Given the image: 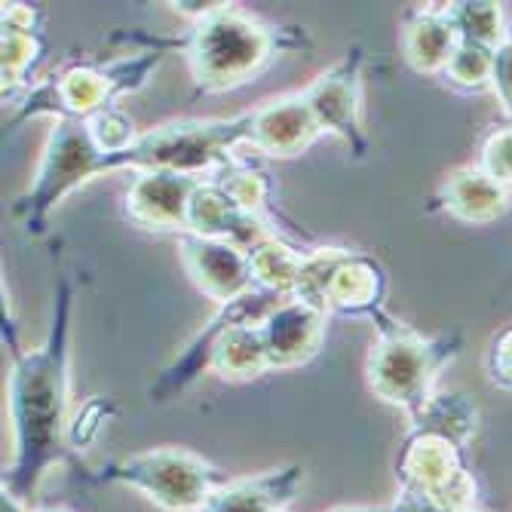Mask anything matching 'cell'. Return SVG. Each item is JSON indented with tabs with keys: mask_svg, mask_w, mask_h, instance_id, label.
<instances>
[{
	"mask_svg": "<svg viewBox=\"0 0 512 512\" xmlns=\"http://www.w3.org/2000/svg\"><path fill=\"white\" fill-rule=\"evenodd\" d=\"M71 313L74 279L62 276L50 329L37 347H22L13 322L4 313V341L10 350L7 417H10V463L0 491L34 506L46 476L65 460L71 424Z\"/></svg>",
	"mask_w": 512,
	"mask_h": 512,
	"instance_id": "cell-1",
	"label": "cell"
},
{
	"mask_svg": "<svg viewBox=\"0 0 512 512\" xmlns=\"http://www.w3.org/2000/svg\"><path fill=\"white\" fill-rule=\"evenodd\" d=\"M117 40H132L151 50H178L188 59L191 80L197 92L218 96V92L240 89L267 71L279 56L298 50L304 31L273 25L261 16L246 13L237 4L191 22V28L178 37H148V34H120Z\"/></svg>",
	"mask_w": 512,
	"mask_h": 512,
	"instance_id": "cell-2",
	"label": "cell"
},
{
	"mask_svg": "<svg viewBox=\"0 0 512 512\" xmlns=\"http://www.w3.org/2000/svg\"><path fill=\"white\" fill-rule=\"evenodd\" d=\"M371 322H375V341L365 359L368 387L381 402L414 417L439 393L436 384L442 368L457 359L463 338L457 332L424 335L390 310L378 313Z\"/></svg>",
	"mask_w": 512,
	"mask_h": 512,
	"instance_id": "cell-3",
	"label": "cell"
},
{
	"mask_svg": "<svg viewBox=\"0 0 512 512\" xmlns=\"http://www.w3.org/2000/svg\"><path fill=\"white\" fill-rule=\"evenodd\" d=\"M163 53L142 46L138 53L111 59V62H71L59 68L53 77L34 80V86L13 105L16 117L10 126H19L31 117L53 120H83L89 123L108 108H117V99L148 83V77L160 68Z\"/></svg>",
	"mask_w": 512,
	"mask_h": 512,
	"instance_id": "cell-4",
	"label": "cell"
},
{
	"mask_svg": "<svg viewBox=\"0 0 512 512\" xmlns=\"http://www.w3.org/2000/svg\"><path fill=\"white\" fill-rule=\"evenodd\" d=\"M252 129V111L234 117H175L138 135V142L108 160V172H181L191 178H212L230 160L237 148H246Z\"/></svg>",
	"mask_w": 512,
	"mask_h": 512,
	"instance_id": "cell-5",
	"label": "cell"
},
{
	"mask_svg": "<svg viewBox=\"0 0 512 512\" xmlns=\"http://www.w3.org/2000/svg\"><path fill=\"white\" fill-rule=\"evenodd\" d=\"M96 485H120L138 491L166 512H200V506L227 482V476L206 457L188 448H148L114 457L89 473Z\"/></svg>",
	"mask_w": 512,
	"mask_h": 512,
	"instance_id": "cell-6",
	"label": "cell"
},
{
	"mask_svg": "<svg viewBox=\"0 0 512 512\" xmlns=\"http://www.w3.org/2000/svg\"><path fill=\"white\" fill-rule=\"evenodd\" d=\"M99 175H108V157L92 138L89 123L56 120L28 191L13 203V218L31 237H40L50 224V215Z\"/></svg>",
	"mask_w": 512,
	"mask_h": 512,
	"instance_id": "cell-7",
	"label": "cell"
},
{
	"mask_svg": "<svg viewBox=\"0 0 512 512\" xmlns=\"http://www.w3.org/2000/svg\"><path fill=\"white\" fill-rule=\"evenodd\" d=\"M396 482L399 494L421 497L442 512L476 509L479 482L467 463V448L436 430L408 427L396 457Z\"/></svg>",
	"mask_w": 512,
	"mask_h": 512,
	"instance_id": "cell-8",
	"label": "cell"
},
{
	"mask_svg": "<svg viewBox=\"0 0 512 512\" xmlns=\"http://www.w3.org/2000/svg\"><path fill=\"white\" fill-rule=\"evenodd\" d=\"M283 301H289V298L273 295V292L255 286L243 298L230 301V304H221L209 316V322L203 325V329L188 344H184L181 353L157 375V381L148 390L151 399L154 402H169V399L181 396L184 390H191L200 381L203 371H209V359H212V350H215L221 335H227L230 329H240V325H261L264 316L270 310H276Z\"/></svg>",
	"mask_w": 512,
	"mask_h": 512,
	"instance_id": "cell-9",
	"label": "cell"
},
{
	"mask_svg": "<svg viewBox=\"0 0 512 512\" xmlns=\"http://www.w3.org/2000/svg\"><path fill=\"white\" fill-rule=\"evenodd\" d=\"M362 68L365 53L353 46L332 68H325L304 92V99L322 129V135H335L350 148L356 160L368 157L371 138L362 123Z\"/></svg>",
	"mask_w": 512,
	"mask_h": 512,
	"instance_id": "cell-10",
	"label": "cell"
},
{
	"mask_svg": "<svg viewBox=\"0 0 512 512\" xmlns=\"http://www.w3.org/2000/svg\"><path fill=\"white\" fill-rule=\"evenodd\" d=\"M197 184L200 178L166 169L132 172V181L123 194V212L135 227L181 237L188 234V209Z\"/></svg>",
	"mask_w": 512,
	"mask_h": 512,
	"instance_id": "cell-11",
	"label": "cell"
},
{
	"mask_svg": "<svg viewBox=\"0 0 512 512\" xmlns=\"http://www.w3.org/2000/svg\"><path fill=\"white\" fill-rule=\"evenodd\" d=\"M178 255H181L184 273L191 276V283L218 307L237 301L255 289L249 252L234 243L181 234Z\"/></svg>",
	"mask_w": 512,
	"mask_h": 512,
	"instance_id": "cell-12",
	"label": "cell"
},
{
	"mask_svg": "<svg viewBox=\"0 0 512 512\" xmlns=\"http://www.w3.org/2000/svg\"><path fill=\"white\" fill-rule=\"evenodd\" d=\"M322 135L304 92H283L252 108V129L246 148L258 151L267 160L301 157Z\"/></svg>",
	"mask_w": 512,
	"mask_h": 512,
	"instance_id": "cell-13",
	"label": "cell"
},
{
	"mask_svg": "<svg viewBox=\"0 0 512 512\" xmlns=\"http://www.w3.org/2000/svg\"><path fill=\"white\" fill-rule=\"evenodd\" d=\"M258 329L264 338L270 371H286V368L307 365L322 350L325 329H329V313L289 298L276 310H270Z\"/></svg>",
	"mask_w": 512,
	"mask_h": 512,
	"instance_id": "cell-14",
	"label": "cell"
},
{
	"mask_svg": "<svg viewBox=\"0 0 512 512\" xmlns=\"http://www.w3.org/2000/svg\"><path fill=\"white\" fill-rule=\"evenodd\" d=\"M188 234L206 240H224L240 249H252L270 234H276L273 221L246 212L234 197H230L215 178L197 184L188 209Z\"/></svg>",
	"mask_w": 512,
	"mask_h": 512,
	"instance_id": "cell-15",
	"label": "cell"
},
{
	"mask_svg": "<svg viewBox=\"0 0 512 512\" xmlns=\"http://www.w3.org/2000/svg\"><path fill=\"white\" fill-rule=\"evenodd\" d=\"M0 71H4V102L16 105L34 86L31 74L46 50L43 13L28 4H4L0 13Z\"/></svg>",
	"mask_w": 512,
	"mask_h": 512,
	"instance_id": "cell-16",
	"label": "cell"
},
{
	"mask_svg": "<svg viewBox=\"0 0 512 512\" xmlns=\"http://www.w3.org/2000/svg\"><path fill=\"white\" fill-rule=\"evenodd\" d=\"M387 310V270L378 258L350 249L338 264L329 292H325V313L350 319H375Z\"/></svg>",
	"mask_w": 512,
	"mask_h": 512,
	"instance_id": "cell-17",
	"label": "cell"
},
{
	"mask_svg": "<svg viewBox=\"0 0 512 512\" xmlns=\"http://www.w3.org/2000/svg\"><path fill=\"white\" fill-rule=\"evenodd\" d=\"M304 485V467L286 463V467L264 470L243 479H227L200 512H286Z\"/></svg>",
	"mask_w": 512,
	"mask_h": 512,
	"instance_id": "cell-18",
	"label": "cell"
},
{
	"mask_svg": "<svg viewBox=\"0 0 512 512\" xmlns=\"http://www.w3.org/2000/svg\"><path fill=\"white\" fill-rule=\"evenodd\" d=\"M442 212L463 224H491L509 209V188L497 184L482 166H457L436 194Z\"/></svg>",
	"mask_w": 512,
	"mask_h": 512,
	"instance_id": "cell-19",
	"label": "cell"
},
{
	"mask_svg": "<svg viewBox=\"0 0 512 512\" xmlns=\"http://www.w3.org/2000/svg\"><path fill=\"white\" fill-rule=\"evenodd\" d=\"M457 50V34L445 16V4L414 7L402 25V56L417 74H439Z\"/></svg>",
	"mask_w": 512,
	"mask_h": 512,
	"instance_id": "cell-20",
	"label": "cell"
},
{
	"mask_svg": "<svg viewBox=\"0 0 512 512\" xmlns=\"http://www.w3.org/2000/svg\"><path fill=\"white\" fill-rule=\"evenodd\" d=\"M209 371L230 384L255 381V378L267 375L270 359H267L258 325H240V329H230L227 335H221L212 350Z\"/></svg>",
	"mask_w": 512,
	"mask_h": 512,
	"instance_id": "cell-21",
	"label": "cell"
},
{
	"mask_svg": "<svg viewBox=\"0 0 512 512\" xmlns=\"http://www.w3.org/2000/svg\"><path fill=\"white\" fill-rule=\"evenodd\" d=\"M304 249L292 246L289 240H283L279 234H270L267 240H261L258 246L249 249V264H252V279L258 289H267L273 295L292 298L295 295V283L304 264Z\"/></svg>",
	"mask_w": 512,
	"mask_h": 512,
	"instance_id": "cell-22",
	"label": "cell"
},
{
	"mask_svg": "<svg viewBox=\"0 0 512 512\" xmlns=\"http://www.w3.org/2000/svg\"><path fill=\"white\" fill-rule=\"evenodd\" d=\"M408 421L414 427L436 430L470 451L476 439V427H479V408L467 393H436L421 411L408 417Z\"/></svg>",
	"mask_w": 512,
	"mask_h": 512,
	"instance_id": "cell-23",
	"label": "cell"
},
{
	"mask_svg": "<svg viewBox=\"0 0 512 512\" xmlns=\"http://www.w3.org/2000/svg\"><path fill=\"white\" fill-rule=\"evenodd\" d=\"M445 16L460 43L485 46V50H497L509 31L503 7L491 4V0H476V4L473 0H457V4H445Z\"/></svg>",
	"mask_w": 512,
	"mask_h": 512,
	"instance_id": "cell-24",
	"label": "cell"
},
{
	"mask_svg": "<svg viewBox=\"0 0 512 512\" xmlns=\"http://www.w3.org/2000/svg\"><path fill=\"white\" fill-rule=\"evenodd\" d=\"M221 188L234 197L246 212L252 215H261L270 221L267 209H270V197H273V184H270V175L240 157L230 160L218 175H212Z\"/></svg>",
	"mask_w": 512,
	"mask_h": 512,
	"instance_id": "cell-25",
	"label": "cell"
},
{
	"mask_svg": "<svg viewBox=\"0 0 512 512\" xmlns=\"http://www.w3.org/2000/svg\"><path fill=\"white\" fill-rule=\"evenodd\" d=\"M350 255V249L341 246H322V249H310L304 255L298 283H295V301L313 304L319 310H325V292H329V283L338 270V264Z\"/></svg>",
	"mask_w": 512,
	"mask_h": 512,
	"instance_id": "cell-26",
	"label": "cell"
},
{
	"mask_svg": "<svg viewBox=\"0 0 512 512\" xmlns=\"http://www.w3.org/2000/svg\"><path fill=\"white\" fill-rule=\"evenodd\" d=\"M491 62H494V50L457 40V50L448 59L442 80L457 92H485L491 89Z\"/></svg>",
	"mask_w": 512,
	"mask_h": 512,
	"instance_id": "cell-27",
	"label": "cell"
},
{
	"mask_svg": "<svg viewBox=\"0 0 512 512\" xmlns=\"http://www.w3.org/2000/svg\"><path fill=\"white\" fill-rule=\"evenodd\" d=\"M89 129H92V138H96V145L102 148V154L108 160L126 154L138 142V132H135L132 117L123 114L120 108H108L99 117H92L89 120Z\"/></svg>",
	"mask_w": 512,
	"mask_h": 512,
	"instance_id": "cell-28",
	"label": "cell"
},
{
	"mask_svg": "<svg viewBox=\"0 0 512 512\" xmlns=\"http://www.w3.org/2000/svg\"><path fill=\"white\" fill-rule=\"evenodd\" d=\"M117 408L111 405V399L105 396H92L86 399L74 414H71V424H68V448L80 451L86 445H92L99 439V433L105 430V424L111 421V414Z\"/></svg>",
	"mask_w": 512,
	"mask_h": 512,
	"instance_id": "cell-29",
	"label": "cell"
},
{
	"mask_svg": "<svg viewBox=\"0 0 512 512\" xmlns=\"http://www.w3.org/2000/svg\"><path fill=\"white\" fill-rule=\"evenodd\" d=\"M482 172H488L503 188H512V126L494 129L482 145Z\"/></svg>",
	"mask_w": 512,
	"mask_h": 512,
	"instance_id": "cell-30",
	"label": "cell"
},
{
	"mask_svg": "<svg viewBox=\"0 0 512 512\" xmlns=\"http://www.w3.org/2000/svg\"><path fill=\"white\" fill-rule=\"evenodd\" d=\"M491 92L497 96L509 126H512V22L506 37L500 40V46L494 50V62H491Z\"/></svg>",
	"mask_w": 512,
	"mask_h": 512,
	"instance_id": "cell-31",
	"label": "cell"
},
{
	"mask_svg": "<svg viewBox=\"0 0 512 512\" xmlns=\"http://www.w3.org/2000/svg\"><path fill=\"white\" fill-rule=\"evenodd\" d=\"M485 371L494 387L512 390V325H506L503 332L494 335L491 350L485 356Z\"/></svg>",
	"mask_w": 512,
	"mask_h": 512,
	"instance_id": "cell-32",
	"label": "cell"
},
{
	"mask_svg": "<svg viewBox=\"0 0 512 512\" xmlns=\"http://www.w3.org/2000/svg\"><path fill=\"white\" fill-rule=\"evenodd\" d=\"M166 7H172L178 16H188L191 22H200V19H206V16H212V13H218V10H224L227 7V0H206V4H188V0H172V4H166Z\"/></svg>",
	"mask_w": 512,
	"mask_h": 512,
	"instance_id": "cell-33",
	"label": "cell"
},
{
	"mask_svg": "<svg viewBox=\"0 0 512 512\" xmlns=\"http://www.w3.org/2000/svg\"><path fill=\"white\" fill-rule=\"evenodd\" d=\"M329 512H393V506H371V503H344Z\"/></svg>",
	"mask_w": 512,
	"mask_h": 512,
	"instance_id": "cell-34",
	"label": "cell"
},
{
	"mask_svg": "<svg viewBox=\"0 0 512 512\" xmlns=\"http://www.w3.org/2000/svg\"><path fill=\"white\" fill-rule=\"evenodd\" d=\"M28 512H71V509H65V506H31Z\"/></svg>",
	"mask_w": 512,
	"mask_h": 512,
	"instance_id": "cell-35",
	"label": "cell"
},
{
	"mask_svg": "<svg viewBox=\"0 0 512 512\" xmlns=\"http://www.w3.org/2000/svg\"><path fill=\"white\" fill-rule=\"evenodd\" d=\"M470 512H479V509H470Z\"/></svg>",
	"mask_w": 512,
	"mask_h": 512,
	"instance_id": "cell-36",
	"label": "cell"
}]
</instances>
